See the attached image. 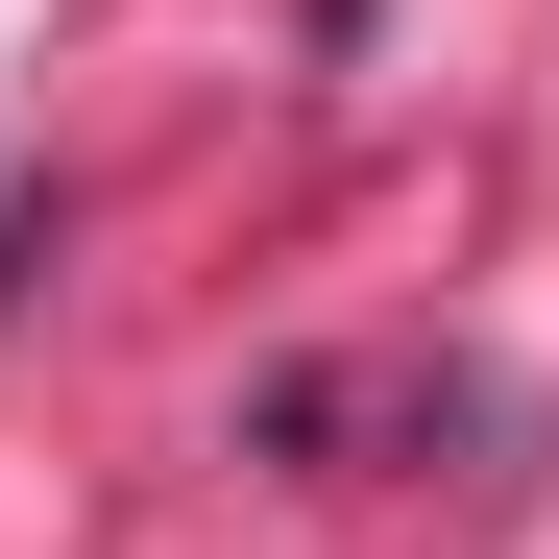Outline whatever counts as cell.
I'll return each mask as SVG.
<instances>
[{
	"label": "cell",
	"mask_w": 559,
	"mask_h": 559,
	"mask_svg": "<svg viewBox=\"0 0 559 559\" xmlns=\"http://www.w3.org/2000/svg\"><path fill=\"white\" fill-rule=\"evenodd\" d=\"M317 49H365V0H317Z\"/></svg>",
	"instance_id": "cell-1"
}]
</instances>
